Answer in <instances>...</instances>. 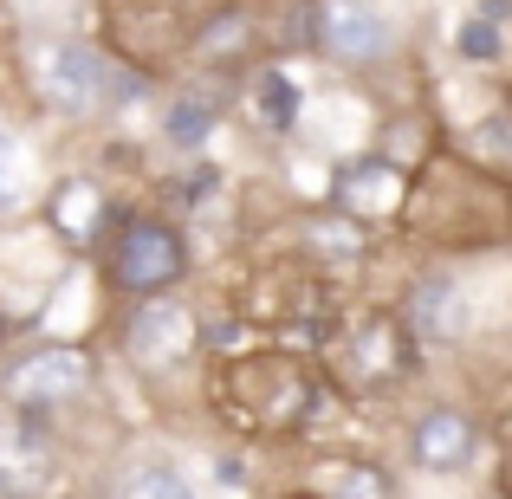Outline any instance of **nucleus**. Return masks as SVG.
I'll use <instances>...</instances> for the list:
<instances>
[{
	"label": "nucleus",
	"instance_id": "nucleus-18",
	"mask_svg": "<svg viewBox=\"0 0 512 499\" xmlns=\"http://www.w3.org/2000/svg\"><path fill=\"white\" fill-rule=\"evenodd\" d=\"M331 499H389V493H383V474H376V467H338V493Z\"/></svg>",
	"mask_w": 512,
	"mask_h": 499
},
{
	"label": "nucleus",
	"instance_id": "nucleus-1",
	"mask_svg": "<svg viewBox=\"0 0 512 499\" xmlns=\"http://www.w3.org/2000/svg\"><path fill=\"white\" fill-rule=\"evenodd\" d=\"M26 85L59 117H98L104 104L117 98V65L104 59L91 39L52 33V39H33V46H26Z\"/></svg>",
	"mask_w": 512,
	"mask_h": 499
},
{
	"label": "nucleus",
	"instance_id": "nucleus-15",
	"mask_svg": "<svg viewBox=\"0 0 512 499\" xmlns=\"http://www.w3.org/2000/svg\"><path fill=\"white\" fill-rule=\"evenodd\" d=\"M299 85H292V78L286 72H260V78H253V111H260L266 117V130H292V124H299Z\"/></svg>",
	"mask_w": 512,
	"mask_h": 499
},
{
	"label": "nucleus",
	"instance_id": "nucleus-12",
	"mask_svg": "<svg viewBox=\"0 0 512 499\" xmlns=\"http://www.w3.org/2000/svg\"><path fill=\"white\" fill-rule=\"evenodd\" d=\"M46 221L59 227L65 247H91V240H98V221H104V195H98V182H91V175H65V182L52 188Z\"/></svg>",
	"mask_w": 512,
	"mask_h": 499
},
{
	"label": "nucleus",
	"instance_id": "nucleus-8",
	"mask_svg": "<svg viewBox=\"0 0 512 499\" xmlns=\"http://www.w3.org/2000/svg\"><path fill=\"white\" fill-rule=\"evenodd\" d=\"M402 363H409V331L402 318L376 312L344 337V376L350 383H402Z\"/></svg>",
	"mask_w": 512,
	"mask_h": 499
},
{
	"label": "nucleus",
	"instance_id": "nucleus-5",
	"mask_svg": "<svg viewBox=\"0 0 512 499\" xmlns=\"http://www.w3.org/2000/svg\"><path fill=\"white\" fill-rule=\"evenodd\" d=\"M124 344H130V357H137V370L175 376L201 350V331H195V312H188L175 292H163V299H137V312H130V325H124Z\"/></svg>",
	"mask_w": 512,
	"mask_h": 499
},
{
	"label": "nucleus",
	"instance_id": "nucleus-11",
	"mask_svg": "<svg viewBox=\"0 0 512 499\" xmlns=\"http://www.w3.org/2000/svg\"><path fill=\"white\" fill-rule=\"evenodd\" d=\"M253 39H260V13L253 7H221V13H208V20L195 26L188 52H195V65H208V72H227V65H247Z\"/></svg>",
	"mask_w": 512,
	"mask_h": 499
},
{
	"label": "nucleus",
	"instance_id": "nucleus-10",
	"mask_svg": "<svg viewBox=\"0 0 512 499\" xmlns=\"http://www.w3.org/2000/svg\"><path fill=\"white\" fill-rule=\"evenodd\" d=\"M402 201H409V175H402L396 163H357V169H344V182H338V208H344V221H383V214H396Z\"/></svg>",
	"mask_w": 512,
	"mask_h": 499
},
{
	"label": "nucleus",
	"instance_id": "nucleus-20",
	"mask_svg": "<svg viewBox=\"0 0 512 499\" xmlns=\"http://www.w3.org/2000/svg\"><path fill=\"white\" fill-rule=\"evenodd\" d=\"M299 499H318V493H299Z\"/></svg>",
	"mask_w": 512,
	"mask_h": 499
},
{
	"label": "nucleus",
	"instance_id": "nucleus-7",
	"mask_svg": "<svg viewBox=\"0 0 512 499\" xmlns=\"http://www.w3.org/2000/svg\"><path fill=\"white\" fill-rule=\"evenodd\" d=\"M474 325V299H467V279L454 273H428L409 286L402 299V331L422 337V344H461Z\"/></svg>",
	"mask_w": 512,
	"mask_h": 499
},
{
	"label": "nucleus",
	"instance_id": "nucleus-14",
	"mask_svg": "<svg viewBox=\"0 0 512 499\" xmlns=\"http://www.w3.org/2000/svg\"><path fill=\"white\" fill-rule=\"evenodd\" d=\"M117 499H195V487H188V474L169 467V461H137L117 480Z\"/></svg>",
	"mask_w": 512,
	"mask_h": 499
},
{
	"label": "nucleus",
	"instance_id": "nucleus-16",
	"mask_svg": "<svg viewBox=\"0 0 512 499\" xmlns=\"http://www.w3.org/2000/svg\"><path fill=\"white\" fill-rule=\"evenodd\" d=\"M467 150H474L493 175H512V104L493 111V117H480V124L467 130Z\"/></svg>",
	"mask_w": 512,
	"mask_h": 499
},
{
	"label": "nucleus",
	"instance_id": "nucleus-3",
	"mask_svg": "<svg viewBox=\"0 0 512 499\" xmlns=\"http://www.w3.org/2000/svg\"><path fill=\"white\" fill-rule=\"evenodd\" d=\"M234 376H240V383H253V396L234 402V422L240 428L286 435V428H299L305 415H312V402H318L312 370H305L299 357H286V350H253V357L234 363Z\"/></svg>",
	"mask_w": 512,
	"mask_h": 499
},
{
	"label": "nucleus",
	"instance_id": "nucleus-2",
	"mask_svg": "<svg viewBox=\"0 0 512 499\" xmlns=\"http://www.w3.org/2000/svg\"><path fill=\"white\" fill-rule=\"evenodd\" d=\"M111 279L130 299H163L188 279V240L163 214H130L111 240Z\"/></svg>",
	"mask_w": 512,
	"mask_h": 499
},
{
	"label": "nucleus",
	"instance_id": "nucleus-19",
	"mask_svg": "<svg viewBox=\"0 0 512 499\" xmlns=\"http://www.w3.org/2000/svg\"><path fill=\"white\" fill-rule=\"evenodd\" d=\"M461 46L474 52V59H487V52H500V33H493V20H467V26H461Z\"/></svg>",
	"mask_w": 512,
	"mask_h": 499
},
{
	"label": "nucleus",
	"instance_id": "nucleus-4",
	"mask_svg": "<svg viewBox=\"0 0 512 499\" xmlns=\"http://www.w3.org/2000/svg\"><path fill=\"white\" fill-rule=\"evenodd\" d=\"M7 402L26 415H46V409H65L91 389V350L85 344H33L26 357L7 363Z\"/></svg>",
	"mask_w": 512,
	"mask_h": 499
},
{
	"label": "nucleus",
	"instance_id": "nucleus-13",
	"mask_svg": "<svg viewBox=\"0 0 512 499\" xmlns=\"http://www.w3.org/2000/svg\"><path fill=\"white\" fill-rule=\"evenodd\" d=\"M221 111H227V91L221 85H188V91H175L169 98V111H163V137L175 143V150H201V143L214 137V124H221Z\"/></svg>",
	"mask_w": 512,
	"mask_h": 499
},
{
	"label": "nucleus",
	"instance_id": "nucleus-17",
	"mask_svg": "<svg viewBox=\"0 0 512 499\" xmlns=\"http://www.w3.org/2000/svg\"><path fill=\"white\" fill-rule=\"evenodd\" d=\"M26 188H33V156H26V143L0 124V208H20Z\"/></svg>",
	"mask_w": 512,
	"mask_h": 499
},
{
	"label": "nucleus",
	"instance_id": "nucleus-6",
	"mask_svg": "<svg viewBox=\"0 0 512 499\" xmlns=\"http://www.w3.org/2000/svg\"><path fill=\"white\" fill-rule=\"evenodd\" d=\"M318 46L338 65H376L396 46V20L383 0H318Z\"/></svg>",
	"mask_w": 512,
	"mask_h": 499
},
{
	"label": "nucleus",
	"instance_id": "nucleus-9",
	"mask_svg": "<svg viewBox=\"0 0 512 499\" xmlns=\"http://www.w3.org/2000/svg\"><path fill=\"white\" fill-rule=\"evenodd\" d=\"M409 454H415V467H428V474H461V467L480 454L474 415L467 409H428L422 422L409 428Z\"/></svg>",
	"mask_w": 512,
	"mask_h": 499
}]
</instances>
